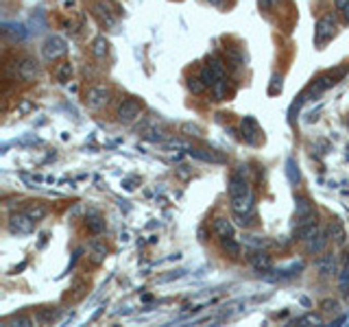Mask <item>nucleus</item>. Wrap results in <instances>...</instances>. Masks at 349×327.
Segmentation results:
<instances>
[{
    "label": "nucleus",
    "instance_id": "6e6552de",
    "mask_svg": "<svg viewBox=\"0 0 349 327\" xmlns=\"http://www.w3.org/2000/svg\"><path fill=\"white\" fill-rule=\"evenodd\" d=\"M229 199H236V196H245V194H251V188H249V181L245 179L242 172H234L229 177Z\"/></svg>",
    "mask_w": 349,
    "mask_h": 327
},
{
    "label": "nucleus",
    "instance_id": "39448f33",
    "mask_svg": "<svg viewBox=\"0 0 349 327\" xmlns=\"http://www.w3.org/2000/svg\"><path fill=\"white\" fill-rule=\"evenodd\" d=\"M33 223L35 221L26 212H18V214L9 216L7 227H9L11 234H31V231H33Z\"/></svg>",
    "mask_w": 349,
    "mask_h": 327
},
{
    "label": "nucleus",
    "instance_id": "bb28decb",
    "mask_svg": "<svg viewBox=\"0 0 349 327\" xmlns=\"http://www.w3.org/2000/svg\"><path fill=\"white\" fill-rule=\"evenodd\" d=\"M286 174H288V181H290V184H295V186L301 181L299 166H297L295 159H288V162H286Z\"/></svg>",
    "mask_w": 349,
    "mask_h": 327
},
{
    "label": "nucleus",
    "instance_id": "58836bf2",
    "mask_svg": "<svg viewBox=\"0 0 349 327\" xmlns=\"http://www.w3.org/2000/svg\"><path fill=\"white\" fill-rule=\"evenodd\" d=\"M334 5H336V7H338V9H340V11H343V9H345V7L349 5V0H334Z\"/></svg>",
    "mask_w": 349,
    "mask_h": 327
},
{
    "label": "nucleus",
    "instance_id": "473e14b6",
    "mask_svg": "<svg viewBox=\"0 0 349 327\" xmlns=\"http://www.w3.org/2000/svg\"><path fill=\"white\" fill-rule=\"evenodd\" d=\"M297 323H299V325H323V318L319 316V314H305Z\"/></svg>",
    "mask_w": 349,
    "mask_h": 327
},
{
    "label": "nucleus",
    "instance_id": "a211bd4d",
    "mask_svg": "<svg viewBox=\"0 0 349 327\" xmlns=\"http://www.w3.org/2000/svg\"><path fill=\"white\" fill-rule=\"evenodd\" d=\"M251 264H253V268H256L258 273H268L273 268V260H271V256H268V253L258 251L256 256L251 258Z\"/></svg>",
    "mask_w": 349,
    "mask_h": 327
},
{
    "label": "nucleus",
    "instance_id": "cd10ccee",
    "mask_svg": "<svg viewBox=\"0 0 349 327\" xmlns=\"http://www.w3.org/2000/svg\"><path fill=\"white\" fill-rule=\"evenodd\" d=\"M24 212L28 214L33 218V221H42V218H46V214H48V209L44 207V205H38V203H31V205H28Z\"/></svg>",
    "mask_w": 349,
    "mask_h": 327
},
{
    "label": "nucleus",
    "instance_id": "0eeeda50",
    "mask_svg": "<svg viewBox=\"0 0 349 327\" xmlns=\"http://www.w3.org/2000/svg\"><path fill=\"white\" fill-rule=\"evenodd\" d=\"M18 75H20L22 81H26V83L38 81L40 79V63L35 59H31V57H26V59H22L18 65Z\"/></svg>",
    "mask_w": 349,
    "mask_h": 327
},
{
    "label": "nucleus",
    "instance_id": "423d86ee",
    "mask_svg": "<svg viewBox=\"0 0 349 327\" xmlns=\"http://www.w3.org/2000/svg\"><path fill=\"white\" fill-rule=\"evenodd\" d=\"M109 103V90L105 85H94L85 94V105L90 109H100Z\"/></svg>",
    "mask_w": 349,
    "mask_h": 327
},
{
    "label": "nucleus",
    "instance_id": "ddd939ff",
    "mask_svg": "<svg viewBox=\"0 0 349 327\" xmlns=\"http://www.w3.org/2000/svg\"><path fill=\"white\" fill-rule=\"evenodd\" d=\"M87 251H90V258H92L94 264H100V262H105L107 253H109L107 244L103 242V240H92V242L87 244Z\"/></svg>",
    "mask_w": 349,
    "mask_h": 327
},
{
    "label": "nucleus",
    "instance_id": "7ed1b4c3",
    "mask_svg": "<svg viewBox=\"0 0 349 327\" xmlns=\"http://www.w3.org/2000/svg\"><path fill=\"white\" fill-rule=\"evenodd\" d=\"M336 26H338V22H336V16H334V13H325L323 18H319L317 26H315L317 46H323L327 40H332V35L336 33Z\"/></svg>",
    "mask_w": 349,
    "mask_h": 327
},
{
    "label": "nucleus",
    "instance_id": "6ab92c4d",
    "mask_svg": "<svg viewBox=\"0 0 349 327\" xmlns=\"http://www.w3.org/2000/svg\"><path fill=\"white\" fill-rule=\"evenodd\" d=\"M94 13H96V18L103 22L105 26H116V13H112L107 9V5L105 3H98V5H94Z\"/></svg>",
    "mask_w": 349,
    "mask_h": 327
},
{
    "label": "nucleus",
    "instance_id": "2eb2a0df",
    "mask_svg": "<svg viewBox=\"0 0 349 327\" xmlns=\"http://www.w3.org/2000/svg\"><path fill=\"white\" fill-rule=\"evenodd\" d=\"M327 234H330L334 244L345 246V242H347V231H345V227H343V223H340V221H332L330 227H327Z\"/></svg>",
    "mask_w": 349,
    "mask_h": 327
},
{
    "label": "nucleus",
    "instance_id": "4be33fe9",
    "mask_svg": "<svg viewBox=\"0 0 349 327\" xmlns=\"http://www.w3.org/2000/svg\"><path fill=\"white\" fill-rule=\"evenodd\" d=\"M72 72H75L72 63H70V61H61V63L55 68V79H57L59 83H68L70 79H72Z\"/></svg>",
    "mask_w": 349,
    "mask_h": 327
},
{
    "label": "nucleus",
    "instance_id": "aec40b11",
    "mask_svg": "<svg viewBox=\"0 0 349 327\" xmlns=\"http://www.w3.org/2000/svg\"><path fill=\"white\" fill-rule=\"evenodd\" d=\"M221 251L227 253L231 258H238L240 251H242V246H240V242L234 236H227V238H221Z\"/></svg>",
    "mask_w": 349,
    "mask_h": 327
},
{
    "label": "nucleus",
    "instance_id": "72a5a7b5",
    "mask_svg": "<svg viewBox=\"0 0 349 327\" xmlns=\"http://www.w3.org/2000/svg\"><path fill=\"white\" fill-rule=\"evenodd\" d=\"M338 301L336 299H325V301H321V312H332V314H336L338 312Z\"/></svg>",
    "mask_w": 349,
    "mask_h": 327
},
{
    "label": "nucleus",
    "instance_id": "dca6fc26",
    "mask_svg": "<svg viewBox=\"0 0 349 327\" xmlns=\"http://www.w3.org/2000/svg\"><path fill=\"white\" fill-rule=\"evenodd\" d=\"M319 231H321V227H319V223H308V225H301V227L295 229V238L301 240V242H308L310 238H315Z\"/></svg>",
    "mask_w": 349,
    "mask_h": 327
},
{
    "label": "nucleus",
    "instance_id": "f03ea898",
    "mask_svg": "<svg viewBox=\"0 0 349 327\" xmlns=\"http://www.w3.org/2000/svg\"><path fill=\"white\" fill-rule=\"evenodd\" d=\"M347 70H349V68L345 65V68H338V70H334V72H327V75L319 77L317 81L310 85V90H308V94H305V98H308V96H319L321 92H325V90H330V87H334V85L340 81V79L345 77Z\"/></svg>",
    "mask_w": 349,
    "mask_h": 327
},
{
    "label": "nucleus",
    "instance_id": "f8f14e48",
    "mask_svg": "<svg viewBox=\"0 0 349 327\" xmlns=\"http://www.w3.org/2000/svg\"><path fill=\"white\" fill-rule=\"evenodd\" d=\"M258 135H260V127L258 122L251 118V116H245L242 118V137L249 144H256L258 142Z\"/></svg>",
    "mask_w": 349,
    "mask_h": 327
},
{
    "label": "nucleus",
    "instance_id": "f257e3e1",
    "mask_svg": "<svg viewBox=\"0 0 349 327\" xmlns=\"http://www.w3.org/2000/svg\"><path fill=\"white\" fill-rule=\"evenodd\" d=\"M68 53V44L59 35H48L46 42L42 44V59L44 61H57L59 57Z\"/></svg>",
    "mask_w": 349,
    "mask_h": 327
},
{
    "label": "nucleus",
    "instance_id": "5701e85b",
    "mask_svg": "<svg viewBox=\"0 0 349 327\" xmlns=\"http://www.w3.org/2000/svg\"><path fill=\"white\" fill-rule=\"evenodd\" d=\"M57 316H59V310H57V308H40V310H38V314H35V318H38V323H42V325L53 323Z\"/></svg>",
    "mask_w": 349,
    "mask_h": 327
},
{
    "label": "nucleus",
    "instance_id": "393cba45",
    "mask_svg": "<svg viewBox=\"0 0 349 327\" xmlns=\"http://www.w3.org/2000/svg\"><path fill=\"white\" fill-rule=\"evenodd\" d=\"M3 33H5V35H13L16 40H24V38H26L24 26L18 24V22H7L5 28H3Z\"/></svg>",
    "mask_w": 349,
    "mask_h": 327
},
{
    "label": "nucleus",
    "instance_id": "20e7f679",
    "mask_svg": "<svg viewBox=\"0 0 349 327\" xmlns=\"http://www.w3.org/2000/svg\"><path fill=\"white\" fill-rule=\"evenodd\" d=\"M140 114H142V105L137 103L135 98H127L120 103L116 116H118V122H122V125H131V122H135L140 118Z\"/></svg>",
    "mask_w": 349,
    "mask_h": 327
},
{
    "label": "nucleus",
    "instance_id": "b1692460",
    "mask_svg": "<svg viewBox=\"0 0 349 327\" xmlns=\"http://www.w3.org/2000/svg\"><path fill=\"white\" fill-rule=\"evenodd\" d=\"M188 155H192L196 159H203V162H212V164H221L223 162V157H218V155H214V153H210V151H203V149H190V151H188Z\"/></svg>",
    "mask_w": 349,
    "mask_h": 327
},
{
    "label": "nucleus",
    "instance_id": "c03bdc74",
    "mask_svg": "<svg viewBox=\"0 0 349 327\" xmlns=\"http://www.w3.org/2000/svg\"><path fill=\"white\" fill-rule=\"evenodd\" d=\"M347 129H349V116H347Z\"/></svg>",
    "mask_w": 349,
    "mask_h": 327
},
{
    "label": "nucleus",
    "instance_id": "9d476101",
    "mask_svg": "<svg viewBox=\"0 0 349 327\" xmlns=\"http://www.w3.org/2000/svg\"><path fill=\"white\" fill-rule=\"evenodd\" d=\"M327 242H330V234L321 229L315 238H310L308 242H305V251H308L310 256H319V253H323L327 249Z\"/></svg>",
    "mask_w": 349,
    "mask_h": 327
},
{
    "label": "nucleus",
    "instance_id": "37998d69",
    "mask_svg": "<svg viewBox=\"0 0 349 327\" xmlns=\"http://www.w3.org/2000/svg\"><path fill=\"white\" fill-rule=\"evenodd\" d=\"M212 5H223V0H210Z\"/></svg>",
    "mask_w": 349,
    "mask_h": 327
},
{
    "label": "nucleus",
    "instance_id": "4c0bfd02",
    "mask_svg": "<svg viewBox=\"0 0 349 327\" xmlns=\"http://www.w3.org/2000/svg\"><path fill=\"white\" fill-rule=\"evenodd\" d=\"M227 57L231 61H234V65H240L242 63V55L238 53V50H234V48H227Z\"/></svg>",
    "mask_w": 349,
    "mask_h": 327
},
{
    "label": "nucleus",
    "instance_id": "e433bc0d",
    "mask_svg": "<svg viewBox=\"0 0 349 327\" xmlns=\"http://www.w3.org/2000/svg\"><path fill=\"white\" fill-rule=\"evenodd\" d=\"M7 325H22V327H28V325H33V321L28 316H13L7 321Z\"/></svg>",
    "mask_w": 349,
    "mask_h": 327
},
{
    "label": "nucleus",
    "instance_id": "c756f323",
    "mask_svg": "<svg viewBox=\"0 0 349 327\" xmlns=\"http://www.w3.org/2000/svg\"><path fill=\"white\" fill-rule=\"evenodd\" d=\"M338 290L343 295H349V266H345L343 271L338 273Z\"/></svg>",
    "mask_w": 349,
    "mask_h": 327
},
{
    "label": "nucleus",
    "instance_id": "79ce46f5",
    "mask_svg": "<svg viewBox=\"0 0 349 327\" xmlns=\"http://www.w3.org/2000/svg\"><path fill=\"white\" fill-rule=\"evenodd\" d=\"M343 13H345V20H347V22H349V5H347V7H345V9H343Z\"/></svg>",
    "mask_w": 349,
    "mask_h": 327
},
{
    "label": "nucleus",
    "instance_id": "c85d7f7f",
    "mask_svg": "<svg viewBox=\"0 0 349 327\" xmlns=\"http://www.w3.org/2000/svg\"><path fill=\"white\" fill-rule=\"evenodd\" d=\"M245 244L251 246V249H256V251H262L264 246H268V240L262 238V236H245Z\"/></svg>",
    "mask_w": 349,
    "mask_h": 327
},
{
    "label": "nucleus",
    "instance_id": "412c9836",
    "mask_svg": "<svg viewBox=\"0 0 349 327\" xmlns=\"http://www.w3.org/2000/svg\"><path fill=\"white\" fill-rule=\"evenodd\" d=\"M107 53H109V42H107V38H96L94 40V44H92V55L96 57L98 61H103L105 57H107Z\"/></svg>",
    "mask_w": 349,
    "mask_h": 327
},
{
    "label": "nucleus",
    "instance_id": "7c9ffc66",
    "mask_svg": "<svg viewBox=\"0 0 349 327\" xmlns=\"http://www.w3.org/2000/svg\"><path fill=\"white\" fill-rule=\"evenodd\" d=\"M205 87H207V85L201 81V77H199V79H194V77H192V79H188V90H190V92L194 94V96H199V94L205 92Z\"/></svg>",
    "mask_w": 349,
    "mask_h": 327
},
{
    "label": "nucleus",
    "instance_id": "2f4dec72",
    "mask_svg": "<svg viewBox=\"0 0 349 327\" xmlns=\"http://www.w3.org/2000/svg\"><path fill=\"white\" fill-rule=\"evenodd\" d=\"M210 65H212V70L216 72V77L221 79V81H225V65H223V61L216 59V57H212V59H210Z\"/></svg>",
    "mask_w": 349,
    "mask_h": 327
},
{
    "label": "nucleus",
    "instance_id": "c9c22d12",
    "mask_svg": "<svg viewBox=\"0 0 349 327\" xmlns=\"http://www.w3.org/2000/svg\"><path fill=\"white\" fill-rule=\"evenodd\" d=\"M181 133H184V135H194V137H199V135H201V129L196 127V125H190V122H186V125H181Z\"/></svg>",
    "mask_w": 349,
    "mask_h": 327
},
{
    "label": "nucleus",
    "instance_id": "9b49d317",
    "mask_svg": "<svg viewBox=\"0 0 349 327\" xmlns=\"http://www.w3.org/2000/svg\"><path fill=\"white\" fill-rule=\"evenodd\" d=\"M295 212H297V218H317V207L308 196H297Z\"/></svg>",
    "mask_w": 349,
    "mask_h": 327
},
{
    "label": "nucleus",
    "instance_id": "a19ab883",
    "mask_svg": "<svg viewBox=\"0 0 349 327\" xmlns=\"http://www.w3.org/2000/svg\"><path fill=\"white\" fill-rule=\"evenodd\" d=\"M22 112H28V109H31V103H28V100H24V103H22Z\"/></svg>",
    "mask_w": 349,
    "mask_h": 327
},
{
    "label": "nucleus",
    "instance_id": "f704fd0d",
    "mask_svg": "<svg viewBox=\"0 0 349 327\" xmlns=\"http://www.w3.org/2000/svg\"><path fill=\"white\" fill-rule=\"evenodd\" d=\"M280 92H282V77L280 75H273L271 85H268V94H271V96H275V94H280Z\"/></svg>",
    "mask_w": 349,
    "mask_h": 327
},
{
    "label": "nucleus",
    "instance_id": "a878e982",
    "mask_svg": "<svg viewBox=\"0 0 349 327\" xmlns=\"http://www.w3.org/2000/svg\"><path fill=\"white\" fill-rule=\"evenodd\" d=\"M201 81L205 83L207 87H214L218 81H221V79L216 77V72L212 70V65H210V63H205V65H203V68H201Z\"/></svg>",
    "mask_w": 349,
    "mask_h": 327
},
{
    "label": "nucleus",
    "instance_id": "4468645a",
    "mask_svg": "<svg viewBox=\"0 0 349 327\" xmlns=\"http://www.w3.org/2000/svg\"><path fill=\"white\" fill-rule=\"evenodd\" d=\"M85 227H87V231H92L94 236H98V234H103V231L107 229V223H105V218L100 214L90 212L85 216Z\"/></svg>",
    "mask_w": 349,
    "mask_h": 327
},
{
    "label": "nucleus",
    "instance_id": "f3484780",
    "mask_svg": "<svg viewBox=\"0 0 349 327\" xmlns=\"http://www.w3.org/2000/svg\"><path fill=\"white\" fill-rule=\"evenodd\" d=\"M214 234L218 238H227V236H234V225H231V221H227V218L218 216L214 218V225H212Z\"/></svg>",
    "mask_w": 349,
    "mask_h": 327
},
{
    "label": "nucleus",
    "instance_id": "1a4fd4ad",
    "mask_svg": "<svg viewBox=\"0 0 349 327\" xmlns=\"http://www.w3.org/2000/svg\"><path fill=\"white\" fill-rule=\"evenodd\" d=\"M315 268L321 277H330V275H336V256L334 253H323L315 260Z\"/></svg>",
    "mask_w": 349,
    "mask_h": 327
},
{
    "label": "nucleus",
    "instance_id": "ea45409f",
    "mask_svg": "<svg viewBox=\"0 0 349 327\" xmlns=\"http://www.w3.org/2000/svg\"><path fill=\"white\" fill-rule=\"evenodd\" d=\"M343 266H349V251L343 253Z\"/></svg>",
    "mask_w": 349,
    "mask_h": 327
}]
</instances>
